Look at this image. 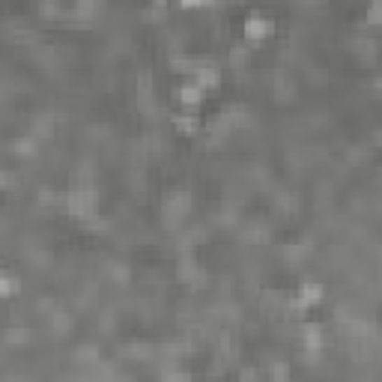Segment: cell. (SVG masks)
Segmentation results:
<instances>
[{"label": "cell", "instance_id": "1", "mask_svg": "<svg viewBox=\"0 0 382 382\" xmlns=\"http://www.w3.org/2000/svg\"><path fill=\"white\" fill-rule=\"evenodd\" d=\"M275 30L272 24V18L263 15V13H251L248 18H245V24H242V33H245V42H263L269 33Z\"/></svg>", "mask_w": 382, "mask_h": 382}, {"label": "cell", "instance_id": "2", "mask_svg": "<svg viewBox=\"0 0 382 382\" xmlns=\"http://www.w3.org/2000/svg\"><path fill=\"white\" fill-rule=\"evenodd\" d=\"M325 344V334H323V325L320 323H305L302 325V346L308 350V355H317Z\"/></svg>", "mask_w": 382, "mask_h": 382}, {"label": "cell", "instance_id": "3", "mask_svg": "<svg viewBox=\"0 0 382 382\" xmlns=\"http://www.w3.org/2000/svg\"><path fill=\"white\" fill-rule=\"evenodd\" d=\"M171 122H174V129L183 134V138H194V134L204 129V122H200V117L194 114V111H183V114H174Z\"/></svg>", "mask_w": 382, "mask_h": 382}, {"label": "cell", "instance_id": "4", "mask_svg": "<svg viewBox=\"0 0 382 382\" xmlns=\"http://www.w3.org/2000/svg\"><path fill=\"white\" fill-rule=\"evenodd\" d=\"M191 81L204 90V93H206V90H218V87H221V72H218V66H212V63L206 60L194 75H191Z\"/></svg>", "mask_w": 382, "mask_h": 382}, {"label": "cell", "instance_id": "5", "mask_svg": "<svg viewBox=\"0 0 382 382\" xmlns=\"http://www.w3.org/2000/svg\"><path fill=\"white\" fill-rule=\"evenodd\" d=\"M176 99H179V105H183L185 111H194L200 102H204V90H200L194 81H185V84L176 87Z\"/></svg>", "mask_w": 382, "mask_h": 382}, {"label": "cell", "instance_id": "6", "mask_svg": "<svg viewBox=\"0 0 382 382\" xmlns=\"http://www.w3.org/2000/svg\"><path fill=\"white\" fill-rule=\"evenodd\" d=\"M296 299L302 302V308H313V305H320L323 302V287L317 284V281H305V284H299V293Z\"/></svg>", "mask_w": 382, "mask_h": 382}, {"label": "cell", "instance_id": "7", "mask_svg": "<svg viewBox=\"0 0 382 382\" xmlns=\"http://www.w3.org/2000/svg\"><path fill=\"white\" fill-rule=\"evenodd\" d=\"M176 275H179V281H185V284H194V281L200 278V269H197V263L194 260H179V266H176Z\"/></svg>", "mask_w": 382, "mask_h": 382}, {"label": "cell", "instance_id": "8", "mask_svg": "<svg viewBox=\"0 0 382 382\" xmlns=\"http://www.w3.org/2000/svg\"><path fill=\"white\" fill-rule=\"evenodd\" d=\"M287 379H290V367H287V362L275 358V362L269 365V382H287Z\"/></svg>", "mask_w": 382, "mask_h": 382}, {"label": "cell", "instance_id": "9", "mask_svg": "<svg viewBox=\"0 0 382 382\" xmlns=\"http://www.w3.org/2000/svg\"><path fill=\"white\" fill-rule=\"evenodd\" d=\"M248 42H236L233 48H230V63L236 66V69H239V66H245V60H248Z\"/></svg>", "mask_w": 382, "mask_h": 382}, {"label": "cell", "instance_id": "10", "mask_svg": "<svg viewBox=\"0 0 382 382\" xmlns=\"http://www.w3.org/2000/svg\"><path fill=\"white\" fill-rule=\"evenodd\" d=\"M18 290H21V281L13 272H3V278H0V293H3V296H15Z\"/></svg>", "mask_w": 382, "mask_h": 382}, {"label": "cell", "instance_id": "11", "mask_svg": "<svg viewBox=\"0 0 382 382\" xmlns=\"http://www.w3.org/2000/svg\"><path fill=\"white\" fill-rule=\"evenodd\" d=\"M36 150H39V143H36V138H30V134L27 138H18L13 143V153H18V155H33Z\"/></svg>", "mask_w": 382, "mask_h": 382}, {"label": "cell", "instance_id": "12", "mask_svg": "<svg viewBox=\"0 0 382 382\" xmlns=\"http://www.w3.org/2000/svg\"><path fill=\"white\" fill-rule=\"evenodd\" d=\"M164 382H191V376L185 374V370H176V367H167L164 374H162Z\"/></svg>", "mask_w": 382, "mask_h": 382}, {"label": "cell", "instance_id": "13", "mask_svg": "<svg viewBox=\"0 0 382 382\" xmlns=\"http://www.w3.org/2000/svg\"><path fill=\"white\" fill-rule=\"evenodd\" d=\"M367 24H382V0H376V3L367 6Z\"/></svg>", "mask_w": 382, "mask_h": 382}]
</instances>
